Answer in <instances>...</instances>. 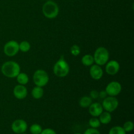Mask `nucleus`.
Masks as SVG:
<instances>
[{
  "mask_svg": "<svg viewBox=\"0 0 134 134\" xmlns=\"http://www.w3.org/2000/svg\"><path fill=\"white\" fill-rule=\"evenodd\" d=\"M2 74L8 78H16L20 73V66L14 61H8L4 63L1 68Z\"/></svg>",
  "mask_w": 134,
  "mask_h": 134,
  "instance_id": "f257e3e1",
  "label": "nucleus"
},
{
  "mask_svg": "<svg viewBox=\"0 0 134 134\" xmlns=\"http://www.w3.org/2000/svg\"><path fill=\"white\" fill-rule=\"evenodd\" d=\"M119 104V100L116 97L108 96L103 99L102 107L103 109L105 110V111L112 113L118 108Z\"/></svg>",
  "mask_w": 134,
  "mask_h": 134,
  "instance_id": "423d86ee",
  "label": "nucleus"
},
{
  "mask_svg": "<svg viewBox=\"0 0 134 134\" xmlns=\"http://www.w3.org/2000/svg\"><path fill=\"white\" fill-rule=\"evenodd\" d=\"M81 62L85 66L90 67L94 63V57L91 54H85L81 59Z\"/></svg>",
  "mask_w": 134,
  "mask_h": 134,
  "instance_id": "dca6fc26",
  "label": "nucleus"
},
{
  "mask_svg": "<svg viewBox=\"0 0 134 134\" xmlns=\"http://www.w3.org/2000/svg\"><path fill=\"white\" fill-rule=\"evenodd\" d=\"M22 134H26V133H22Z\"/></svg>",
  "mask_w": 134,
  "mask_h": 134,
  "instance_id": "c756f323",
  "label": "nucleus"
},
{
  "mask_svg": "<svg viewBox=\"0 0 134 134\" xmlns=\"http://www.w3.org/2000/svg\"><path fill=\"white\" fill-rule=\"evenodd\" d=\"M69 65L64 57L62 56L55 63L53 68V72L55 75L60 78L66 77L69 72Z\"/></svg>",
  "mask_w": 134,
  "mask_h": 134,
  "instance_id": "f03ea898",
  "label": "nucleus"
},
{
  "mask_svg": "<svg viewBox=\"0 0 134 134\" xmlns=\"http://www.w3.org/2000/svg\"><path fill=\"white\" fill-rule=\"evenodd\" d=\"M84 134H101L100 132L96 129V128H90L86 130Z\"/></svg>",
  "mask_w": 134,
  "mask_h": 134,
  "instance_id": "393cba45",
  "label": "nucleus"
},
{
  "mask_svg": "<svg viewBox=\"0 0 134 134\" xmlns=\"http://www.w3.org/2000/svg\"><path fill=\"white\" fill-rule=\"evenodd\" d=\"M109 134H126V132L122 126H116L111 128L109 132Z\"/></svg>",
  "mask_w": 134,
  "mask_h": 134,
  "instance_id": "aec40b11",
  "label": "nucleus"
},
{
  "mask_svg": "<svg viewBox=\"0 0 134 134\" xmlns=\"http://www.w3.org/2000/svg\"><path fill=\"white\" fill-rule=\"evenodd\" d=\"M42 11L46 18L53 19L58 15L59 7L54 1H47L43 5Z\"/></svg>",
  "mask_w": 134,
  "mask_h": 134,
  "instance_id": "7ed1b4c3",
  "label": "nucleus"
},
{
  "mask_svg": "<svg viewBox=\"0 0 134 134\" xmlns=\"http://www.w3.org/2000/svg\"><path fill=\"white\" fill-rule=\"evenodd\" d=\"M74 134H82V133H74Z\"/></svg>",
  "mask_w": 134,
  "mask_h": 134,
  "instance_id": "c85d7f7f",
  "label": "nucleus"
},
{
  "mask_svg": "<svg viewBox=\"0 0 134 134\" xmlns=\"http://www.w3.org/2000/svg\"><path fill=\"white\" fill-rule=\"evenodd\" d=\"M109 96L116 97L122 91V86L117 81H112L107 85L105 90Z\"/></svg>",
  "mask_w": 134,
  "mask_h": 134,
  "instance_id": "6e6552de",
  "label": "nucleus"
},
{
  "mask_svg": "<svg viewBox=\"0 0 134 134\" xmlns=\"http://www.w3.org/2000/svg\"><path fill=\"white\" fill-rule=\"evenodd\" d=\"M34 82L36 86L43 87L48 84L49 77L47 72L43 69H37L33 75Z\"/></svg>",
  "mask_w": 134,
  "mask_h": 134,
  "instance_id": "39448f33",
  "label": "nucleus"
},
{
  "mask_svg": "<svg viewBox=\"0 0 134 134\" xmlns=\"http://www.w3.org/2000/svg\"><path fill=\"white\" fill-rule=\"evenodd\" d=\"M40 134H56V132L51 128H46L43 130Z\"/></svg>",
  "mask_w": 134,
  "mask_h": 134,
  "instance_id": "bb28decb",
  "label": "nucleus"
},
{
  "mask_svg": "<svg viewBox=\"0 0 134 134\" xmlns=\"http://www.w3.org/2000/svg\"><path fill=\"white\" fill-rule=\"evenodd\" d=\"M90 97L92 99H96L99 98V92L98 90H93L90 92Z\"/></svg>",
  "mask_w": 134,
  "mask_h": 134,
  "instance_id": "a878e982",
  "label": "nucleus"
},
{
  "mask_svg": "<svg viewBox=\"0 0 134 134\" xmlns=\"http://www.w3.org/2000/svg\"><path fill=\"white\" fill-rule=\"evenodd\" d=\"M3 52L9 57L15 56L19 52V43L14 40L9 41L4 45Z\"/></svg>",
  "mask_w": 134,
  "mask_h": 134,
  "instance_id": "0eeeda50",
  "label": "nucleus"
},
{
  "mask_svg": "<svg viewBox=\"0 0 134 134\" xmlns=\"http://www.w3.org/2000/svg\"><path fill=\"white\" fill-rule=\"evenodd\" d=\"M89 125L92 128H98L100 127L101 122L97 117H93L89 120Z\"/></svg>",
  "mask_w": 134,
  "mask_h": 134,
  "instance_id": "4be33fe9",
  "label": "nucleus"
},
{
  "mask_svg": "<svg viewBox=\"0 0 134 134\" xmlns=\"http://www.w3.org/2000/svg\"><path fill=\"white\" fill-rule=\"evenodd\" d=\"M44 95V90L43 87L40 86H35L31 90V96L35 99H39Z\"/></svg>",
  "mask_w": 134,
  "mask_h": 134,
  "instance_id": "4468645a",
  "label": "nucleus"
},
{
  "mask_svg": "<svg viewBox=\"0 0 134 134\" xmlns=\"http://www.w3.org/2000/svg\"><path fill=\"white\" fill-rule=\"evenodd\" d=\"M133 123L132 121H127L123 125L122 128L126 132H130L133 130Z\"/></svg>",
  "mask_w": 134,
  "mask_h": 134,
  "instance_id": "5701e85b",
  "label": "nucleus"
},
{
  "mask_svg": "<svg viewBox=\"0 0 134 134\" xmlns=\"http://www.w3.org/2000/svg\"><path fill=\"white\" fill-rule=\"evenodd\" d=\"M70 51L71 53V54L73 55V56H77L80 54V53H81V48H80V47H79L78 45L74 44V45H73L71 47Z\"/></svg>",
  "mask_w": 134,
  "mask_h": 134,
  "instance_id": "b1692460",
  "label": "nucleus"
},
{
  "mask_svg": "<svg viewBox=\"0 0 134 134\" xmlns=\"http://www.w3.org/2000/svg\"><path fill=\"white\" fill-rule=\"evenodd\" d=\"M120 70V64L116 60L107 62L105 66V71L110 75H115Z\"/></svg>",
  "mask_w": 134,
  "mask_h": 134,
  "instance_id": "9d476101",
  "label": "nucleus"
},
{
  "mask_svg": "<svg viewBox=\"0 0 134 134\" xmlns=\"http://www.w3.org/2000/svg\"><path fill=\"white\" fill-rule=\"evenodd\" d=\"M13 94L18 99H24L27 95V90L25 85H19L15 86L13 90Z\"/></svg>",
  "mask_w": 134,
  "mask_h": 134,
  "instance_id": "9b49d317",
  "label": "nucleus"
},
{
  "mask_svg": "<svg viewBox=\"0 0 134 134\" xmlns=\"http://www.w3.org/2000/svg\"><path fill=\"white\" fill-rule=\"evenodd\" d=\"M16 78V81L19 85H26L29 82L28 75L25 73H20Z\"/></svg>",
  "mask_w": 134,
  "mask_h": 134,
  "instance_id": "a211bd4d",
  "label": "nucleus"
},
{
  "mask_svg": "<svg viewBox=\"0 0 134 134\" xmlns=\"http://www.w3.org/2000/svg\"><path fill=\"white\" fill-rule=\"evenodd\" d=\"M107 96L108 95L105 90H102V91L99 92V98H100L101 99H105L106 97H107Z\"/></svg>",
  "mask_w": 134,
  "mask_h": 134,
  "instance_id": "cd10ccee",
  "label": "nucleus"
},
{
  "mask_svg": "<svg viewBox=\"0 0 134 134\" xmlns=\"http://www.w3.org/2000/svg\"><path fill=\"white\" fill-rule=\"evenodd\" d=\"M99 116V120L101 124H108L109 123L111 122V120H112V116L111 115V113L107 112V111H105V112L103 111Z\"/></svg>",
  "mask_w": 134,
  "mask_h": 134,
  "instance_id": "2eb2a0df",
  "label": "nucleus"
},
{
  "mask_svg": "<svg viewBox=\"0 0 134 134\" xmlns=\"http://www.w3.org/2000/svg\"><path fill=\"white\" fill-rule=\"evenodd\" d=\"M31 48L30 43L27 41H23L19 44V51L22 52H28Z\"/></svg>",
  "mask_w": 134,
  "mask_h": 134,
  "instance_id": "6ab92c4d",
  "label": "nucleus"
},
{
  "mask_svg": "<svg viewBox=\"0 0 134 134\" xmlns=\"http://www.w3.org/2000/svg\"><path fill=\"white\" fill-rule=\"evenodd\" d=\"M92 103V99L90 96L82 97L79 100V105L82 108H88Z\"/></svg>",
  "mask_w": 134,
  "mask_h": 134,
  "instance_id": "f3484780",
  "label": "nucleus"
},
{
  "mask_svg": "<svg viewBox=\"0 0 134 134\" xmlns=\"http://www.w3.org/2000/svg\"><path fill=\"white\" fill-rule=\"evenodd\" d=\"M90 75L94 80H99L103 75V71L102 67L97 64H93L90 66Z\"/></svg>",
  "mask_w": 134,
  "mask_h": 134,
  "instance_id": "f8f14e48",
  "label": "nucleus"
},
{
  "mask_svg": "<svg viewBox=\"0 0 134 134\" xmlns=\"http://www.w3.org/2000/svg\"><path fill=\"white\" fill-rule=\"evenodd\" d=\"M94 62L100 66L107 64L109 59V53L108 50L103 47H100L96 50L93 56Z\"/></svg>",
  "mask_w": 134,
  "mask_h": 134,
  "instance_id": "20e7f679",
  "label": "nucleus"
},
{
  "mask_svg": "<svg viewBox=\"0 0 134 134\" xmlns=\"http://www.w3.org/2000/svg\"><path fill=\"white\" fill-rule=\"evenodd\" d=\"M42 130V127L38 124H32L30 128V131L31 134H40Z\"/></svg>",
  "mask_w": 134,
  "mask_h": 134,
  "instance_id": "412c9836",
  "label": "nucleus"
},
{
  "mask_svg": "<svg viewBox=\"0 0 134 134\" xmlns=\"http://www.w3.org/2000/svg\"><path fill=\"white\" fill-rule=\"evenodd\" d=\"M11 129L15 133L22 134L25 133L27 129V122L22 119H17L12 123Z\"/></svg>",
  "mask_w": 134,
  "mask_h": 134,
  "instance_id": "1a4fd4ad",
  "label": "nucleus"
},
{
  "mask_svg": "<svg viewBox=\"0 0 134 134\" xmlns=\"http://www.w3.org/2000/svg\"><path fill=\"white\" fill-rule=\"evenodd\" d=\"M89 113L94 117H98L103 111L102 105L99 103H92L88 107Z\"/></svg>",
  "mask_w": 134,
  "mask_h": 134,
  "instance_id": "ddd939ff",
  "label": "nucleus"
}]
</instances>
